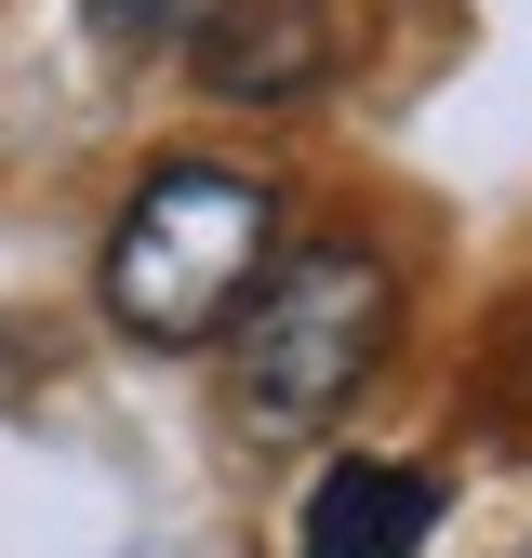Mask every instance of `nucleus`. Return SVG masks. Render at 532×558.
I'll list each match as a JSON object with an SVG mask.
<instances>
[{
  "mask_svg": "<svg viewBox=\"0 0 532 558\" xmlns=\"http://www.w3.org/2000/svg\"><path fill=\"white\" fill-rule=\"evenodd\" d=\"M426 532H439V478L386 452H332L293 506V558H426Z\"/></svg>",
  "mask_w": 532,
  "mask_h": 558,
  "instance_id": "3",
  "label": "nucleus"
},
{
  "mask_svg": "<svg viewBox=\"0 0 532 558\" xmlns=\"http://www.w3.org/2000/svg\"><path fill=\"white\" fill-rule=\"evenodd\" d=\"M386 332H399V279H386V253H360V240H306V253H280V266H266V293L240 306V345H227L240 426H253V439H306V426H332V412L373 386Z\"/></svg>",
  "mask_w": 532,
  "mask_h": 558,
  "instance_id": "2",
  "label": "nucleus"
},
{
  "mask_svg": "<svg viewBox=\"0 0 532 558\" xmlns=\"http://www.w3.org/2000/svg\"><path fill=\"white\" fill-rule=\"evenodd\" d=\"M107 53H200V27H214V0H81Z\"/></svg>",
  "mask_w": 532,
  "mask_h": 558,
  "instance_id": "5",
  "label": "nucleus"
},
{
  "mask_svg": "<svg viewBox=\"0 0 532 558\" xmlns=\"http://www.w3.org/2000/svg\"><path fill=\"white\" fill-rule=\"evenodd\" d=\"M266 266H280V186L240 160H160L120 199L94 293L133 345H200L266 293Z\"/></svg>",
  "mask_w": 532,
  "mask_h": 558,
  "instance_id": "1",
  "label": "nucleus"
},
{
  "mask_svg": "<svg viewBox=\"0 0 532 558\" xmlns=\"http://www.w3.org/2000/svg\"><path fill=\"white\" fill-rule=\"evenodd\" d=\"M186 66H200V94H227V107H293L332 66V14L319 0H214V27H200Z\"/></svg>",
  "mask_w": 532,
  "mask_h": 558,
  "instance_id": "4",
  "label": "nucleus"
}]
</instances>
